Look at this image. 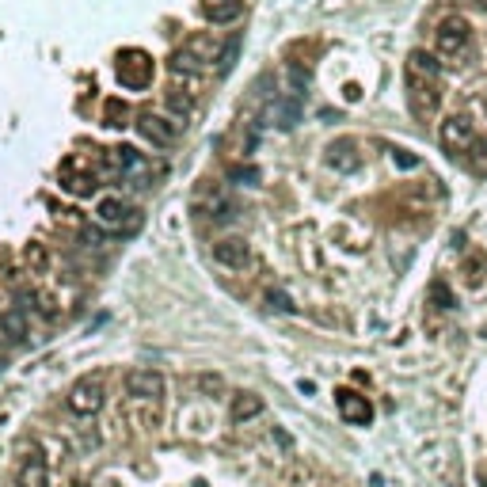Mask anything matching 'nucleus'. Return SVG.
<instances>
[{"label": "nucleus", "mask_w": 487, "mask_h": 487, "mask_svg": "<svg viewBox=\"0 0 487 487\" xmlns=\"http://www.w3.org/2000/svg\"><path fill=\"white\" fill-rule=\"evenodd\" d=\"M137 134L145 137L148 145H156V148H167V145H175V137H179V126L175 122H167L164 115H153V110H145V115H137Z\"/></svg>", "instance_id": "obj_6"}, {"label": "nucleus", "mask_w": 487, "mask_h": 487, "mask_svg": "<svg viewBox=\"0 0 487 487\" xmlns=\"http://www.w3.org/2000/svg\"><path fill=\"white\" fill-rule=\"evenodd\" d=\"M335 407H339L343 423H350V426H369V419H373L369 400H365L362 392H354V388H339V392H335Z\"/></svg>", "instance_id": "obj_9"}, {"label": "nucleus", "mask_w": 487, "mask_h": 487, "mask_svg": "<svg viewBox=\"0 0 487 487\" xmlns=\"http://www.w3.org/2000/svg\"><path fill=\"white\" fill-rule=\"evenodd\" d=\"M434 46H438V53H442V58H449V61L464 58L468 46H472V23H468L464 15H449V20L438 23Z\"/></svg>", "instance_id": "obj_1"}, {"label": "nucleus", "mask_w": 487, "mask_h": 487, "mask_svg": "<svg viewBox=\"0 0 487 487\" xmlns=\"http://www.w3.org/2000/svg\"><path fill=\"white\" fill-rule=\"evenodd\" d=\"M327 167H335V172H343V175H354L362 167V145L354 141V137H335V141L327 145Z\"/></svg>", "instance_id": "obj_8"}, {"label": "nucleus", "mask_w": 487, "mask_h": 487, "mask_svg": "<svg viewBox=\"0 0 487 487\" xmlns=\"http://www.w3.org/2000/svg\"><path fill=\"white\" fill-rule=\"evenodd\" d=\"M438 141L449 156H468V148L476 145V126L468 115H449L438 129Z\"/></svg>", "instance_id": "obj_5"}, {"label": "nucleus", "mask_w": 487, "mask_h": 487, "mask_svg": "<svg viewBox=\"0 0 487 487\" xmlns=\"http://www.w3.org/2000/svg\"><path fill=\"white\" fill-rule=\"evenodd\" d=\"M96 175L91 172H72V164H65L61 167V191L65 194H77V198H84V194H91L96 191Z\"/></svg>", "instance_id": "obj_16"}, {"label": "nucleus", "mask_w": 487, "mask_h": 487, "mask_svg": "<svg viewBox=\"0 0 487 487\" xmlns=\"http://www.w3.org/2000/svg\"><path fill=\"white\" fill-rule=\"evenodd\" d=\"M164 103H167V110H172V115H179V118H186V115H191V107H194V99H191V96H183L179 88L167 91Z\"/></svg>", "instance_id": "obj_25"}, {"label": "nucleus", "mask_w": 487, "mask_h": 487, "mask_svg": "<svg viewBox=\"0 0 487 487\" xmlns=\"http://www.w3.org/2000/svg\"><path fill=\"white\" fill-rule=\"evenodd\" d=\"M308 88V69H289V96H301Z\"/></svg>", "instance_id": "obj_31"}, {"label": "nucleus", "mask_w": 487, "mask_h": 487, "mask_svg": "<svg viewBox=\"0 0 487 487\" xmlns=\"http://www.w3.org/2000/svg\"><path fill=\"white\" fill-rule=\"evenodd\" d=\"M430 301H434L438 308H453V293H449V286L445 282H430Z\"/></svg>", "instance_id": "obj_30"}, {"label": "nucleus", "mask_w": 487, "mask_h": 487, "mask_svg": "<svg viewBox=\"0 0 487 487\" xmlns=\"http://www.w3.org/2000/svg\"><path fill=\"white\" fill-rule=\"evenodd\" d=\"M229 179L236 186H255L259 179H263V172H259L255 164H236V167H229Z\"/></svg>", "instance_id": "obj_24"}, {"label": "nucleus", "mask_w": 487, "mask_h": 487, "mask_svg": "<svg viewBox=\"0 0 487 487\" xmlns=\"http://www.w3.org/2000/svg\"><path fill=\"white\" fill-rule=\"evenodd\" d=\"M213 263H221L224 270H244L251 263V248L244 236H224L213 244Z\"/></svg>", "instance_id": "obj_11"}, {"label": "nucleus", "mask_w": 487, "mask_h": 487, "mask_svg": "<svg viewBox=\"0 0 487 487\" xmlns=\"http://www.w3.org/2000/svg\"><path fill=\"white\" fill-rule=\"evenodd\" d=\"M126 392L134 400H148V404H156V400L164 396V377L156 369H129L126 373Z\"/></svg>", "instance_id": "obj_10"}, {"label": "nucleus", "mask_w": 487, "mask_h": 487, "mask_svg": "<svg viewBox=\"0 0 487 487\" xmlns=\"http://www.w3.org/2000/svg\"><path fill=\"white\" fill-rule=\"evenodd\" d=\"M15 487H50V468H46L42 457H27L20 464V472H15Z\"/></svg>", "instance_id": "obj_14"}, {"label": "nucleus", "mask_w": 487, "mask_h": 487, "mask_svg": "<svg viewBox=\"0 0 487 487\" xmlns=\"http://www.w3.org/2000/svg\"><path fill=\"white\" fill-rule=\"evenodd\" d=\"M267 305L274 308V312H286V316H297V305H293V297L286 293V289H270L267 293Z\"/></svg>", "instance_id": "obj_29"}, {"label": "nucleus", "mask_w": 487, "mask_h": 487, "mask_svg": "<svg viewBox=\"0 0 487 487\" xmlns=\"http://www.w3.org/2000/svg\"><path fill=\"white\" fill-rule=\"evenodd\" d=\"M53 263V255H50V248H46L42 240H31V244H23V267L31 270V274H46Z\"/></svg>", "instance_id": "obj_18"}, {"label": "nucleus", "mask_w": 487, "mask_h": 487, "mask_svg": "<svg viewBox=\"0 0 487 487\" xmlns=\"http://www.w3.org/2000/svg\"><path fill=\"white\" fill-rule=\"evenodd\" d=\"M205 217L217 221V224H229V221L240 217V210H236V202H232L229 194H210V202H205Z\"/></svg>", "instance_id": "obj_21"}, {"label": "nucleus", "mask_w": 487, "mask_h": 487, "mask_svg": "<svg viewBox=\"0 0 487 487\" xmlns=\"http://www.w3.org/2000/svg\"><path fill=\"white\" fill-rule=\"evenodd\" d=\"M244 15V0H213V4H205V20L210 23H236Z\"/></svg>", "instance_id": "obj_19"}, {"label": "nucleus", "mask_w": 487, "mask_h": 487, "mask_svg": "<svg viewBox=\"0 0 487 487\" xmlns=\"http://www.w3.org/2000/svg\"><path fill=\"white\" fill-rule=\"evenodd\" d=\"M476 4H480V8H487V0H476Z\"/></svg>", "instance_id": "obj_33"}, {"label": "nucleus", "mask_w": 487, "mask_h": 487, "mask_svg": "<svg viewBox=\"0 0 487 487\" xmlns=\"http://www.w3.org/2000/svg\"><path fill=\"white\" fill-rule=\"evenodd\" d=\"M267 411L263 396H255V392H236L232 396V407H229V419L232 423H251V419H259Z\"/></svg>", "instance_id": "obj_13"}, {"label": "nucleus", "mask_w": 487, "mask_h": 487, "mask_svg": "<svg viewBox=\"0 0 487 487\" xmlns=\"http://www.w3.org/2000/svg\"><path fill=\"white\" fill-rule=\"evenodd\" d=\"M115 72H118L122 88L141 91V88H148V80H153V58H148L145 50H122Z\"/></svg>", "instance_id": "obj_4"}, {"label": "nucleus", "mask_w": 487, "mask_h": 487, "mask_svg": "<svg viewBox=\"0 0 487 487\" xmlns=\"http://www.w3.org/2000/svg\"><path fill=\"white\" fill-rule=\"evenodd\" d=\"M483 274H487V255H468V259H464V278H468V286H480Z\"/></svg>", "instance_id": "obj_27"}, {"label": "nucleus", "mask_w": 487, "mask_h": 487, "mask_svg": "<svg viewBox=\"0 0 487 487\" xmlns=\"http://www.w3.org/2000/svg\"><path fill=\"white\" fill-rule=\"evenodd\" d=\"M65 404H69L72 415H96V411L107 404V385H103V377H80L77 385L69 388V396H65Z\"/></svg>", "instance_id": "obj_3"}, {"label": "nucleus", "mask_w": 487, "mask_h": 487, "mask_svg": "<svg viewBox=\"0 0 487 487\" xmlns=\"http://www.w3.org/2000/svg\"><path fill=\"white\" fill-rule=\"evenodd\" d=\"M103 122H107V126H129V107L122 99H107L103 103Z\"/></svg>", "instance_id": "obj_22"}, {"label": "nucleus", "mask_w": 487, "mask_h": 487, "mask_svg": "<svg viewBox=\"0 0 487 487\" xmlns=\"http://www.w3.org/2000/svg\"><path fill=\"white\" fill-rule=\"evenodd\" d=\"M392 164H396V167H415V164H419V156H415V153H407V148H396V153H392Z\"/></svg>", "instance_id": "obj_32"}, {"label": "nucleus", "mask_w": 487, "mask_h": 487, "mask_svg": "<svg viewBox=\"0 0 487 487\" xmlns=\"http://www.w3.org/2000/svg\"><path fill=\"white\" fill-rule=\"evenodd\" d=\"M194 388H198L202 396H217V392H224V377L221 373H198V377H194Z\"/></svg>", "instance_id": "obj_26"}, {"label": "nucleus", "mask_w": 487, "mask_h": 487, "mask_svg": "<svg viewBox=\"0 0 487 487\" xmlns=\"http://www.w3.org/2000/svg\"><path fill=\"white\" fill-rule=\"evenodd\" d=\"M407 80V99H411V110H415L419 118H426V115H434L438 110V103H442V84L438 80Z\"/></svg>", "instance_id": "obj_7"}, {"label": "nucleus", "mask_w": 487, "mask_h": 487, "mask_svg": "<svg viewBox=\"0 0 487 487\" xmlns=\"http://www.w3.org/2000/svg\"><path fill=\"white\" fill-rule=\"evenodd\" d=\"M270 122H274L278 129H293L297 122H301V99L297 96H282L270 103Z\"/></svg>", "instance_id": "obj_15"}, {"label": "nucleus", "mask_w": 487, "mask_h": 487, "mask_svg": "<svg viewBox=\"0 0 487 487\" xmlns=\"http://www.w3.org/2000/svg\"><path fill=\"white\" fill-rule=\"evenodd\" d=\"M210 61H213V39H191L183 50L172 53L167 69H172L175 77H198Z\"/></svg>", "instance_id": "obj_2"}, {"label": "nucleus", "mask_w": 487, "mask_h": 487, "mask_svg": "<svg viewBox=\"0 0 487 487\" xmlns=\"http://www.w3.org/2000/svg\"><path fill=\"white\" fill-rule=\"evenodd\" d=\"M404 77L411 80H442V61L426 50H411L404 61Z\"/></svg>", "instance_id": "obj_12"}, {"label": "nucleus", "mask_w": 487, "mask_h": 487, "mask_svg": "<svg viewBox=\"0 0 487 487\" xmlns=\"http://www.w3.org/2000/svg\"><path fill=\"white\" fill-rule=\"evenodd\" d=\"M236 58H240V34H232V39L221 46V53H217V72H221V77H229V72H232Z\"/></svg>", "instance_id": "obj_23"}, {"label": "nucleus", "mask_w": 487, "mask_h": 487, "mask_svg": "<svg viewBox=\"0 0 487 487\" xmlns=\"http://www.w3.org/2000/svg\"><path fill=\"white\" fill-rule=\"evenodd\" d=\"M96 217H99V224H107V229H118V224H126V217H129V205L110 194V198H99Z\"/></svg>", "instance_id": "obj_17"}, {"label": "nucleus", "mask_w": 487, "mask_h": 487, "mask_svg": "<svg viewBox=\"0 0 487 487\" xmlns=\"http://www.w3.org/2000/svg\"><path fill=\"white\" fill-rule=\"evenodd\" d=\"M468 164L476 175H487V137H476V145L468 148Z\"/></svg>", "instance_id": "obj_28"}, {"label": "nucleus", "mask_w": 487, "mask_h": 487, "mask_svg": "<svg viewBox=\"0 0 487 487\" xmlns=\"http://www.w3.org/2000/svg\"><path fill=\"white\" fill-rule=\"evenodd\" d=\"M0 335L12 339V343L27 339V312L23 308H8V312H0Z\"/></svg>", "instance_id": "obj_20"}]
</instances>
